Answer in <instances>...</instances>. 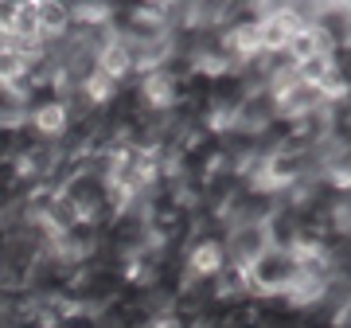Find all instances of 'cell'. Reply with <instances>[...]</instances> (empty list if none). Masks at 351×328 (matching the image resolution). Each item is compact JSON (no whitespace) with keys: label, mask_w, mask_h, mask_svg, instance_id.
Masks as SVG:
<instances>
[{"label":"cell","mask_w":351,"mask_h":328,"mask_svg":"<svg viewBox=\"0 0 351 328\" xmlns=\"http://www.w3.org/2000/svg\"><path fill=\"white\" fill-rule=\"evenodd\" d=\"M293 278H297V254L293 250H274V246H265V250L246 266V285H250V293H258V297H281Z\"/></svg>","instance_id":"cell-1"},{"label":"cell","mask_w":351,"mask_h":328,"mask_svg":"<svg viewBox=\"0 0 351 328\" xmlns=\"http://www.w3.org/2000/svg\"><path fill=\"white\" fill-rule=\"evenodd\" d=\"M223 266V242H191L184 258V278H215Z\"/></svg>","instance_id":"cell-2"},{"label":"cell","mask_w":351,"mask_h":328,"mask_svg":"<svg viewBox=\"0 0 351 328\" xmlns=\"http://www.w3.org/2000/svg\"><path fill=\"white\" fill-rule=\"evenodd\" d=\"M94 59H98V75L113 78L117 86H121V78H129L133 71H137V67H133V47H129L125 39H117V36H113Z\"/></svg>","instance_id":"cell-3"},{"label":"cell","mask_w":351,"mask_h":328,"mask_svg":"<svg viewBox=\"0 0 351 328\" xmlns=\"http://www.w3.org/2000/svg\"><path fill=\"white\" fill-rule=\"evenodd\" d=\"M285 55L293 63H304V59H316V55H332V43L316 27H297L285 43Z\"/></svg>","instance_id":"cell-4"},{"label":"cell","mask_w":351,"mask_h":328,"mask_svg":"<svg viewBox=\"0 0 351 328\" xmlns=\"http://www.w3.org/2000/svg\"><path fill=\"white\" fill-rule=\"evenodd\" d=\"M27 126L36 129L39 137H63V129H66V110H63V102H47V106H36V110L27 114Z\"/></svg>","instance_id":"cell-5"},{"label":"cell","mask_w":351,"mask_h":328,"mask_svg":"<svg viewBox=\"0 0 351 328\" xmlns=\"http://www.w3.org/2000/svg\"><path fill=\"white\" fill-rule=\"evenodd\" d=\"M36 12H39V36H43V39L66 36V27H71V4L43 0V4H36Z\"/></svg>","instance_id":"cell-6"},{"label":"cell","mask_w":351,"mask_h":328,"mask_svg":"<svg viewBox=\"0 0 351 328\" xmlns=\"http://www.w3.org/2000/svg\"><path fill=\"white\" fill-rule=\"evenodd\" d=\"M12 39H43L39 36V12L36 4H16V20H12Z\"/></svg>","instance_id":"cell-7"}]
</instances>
